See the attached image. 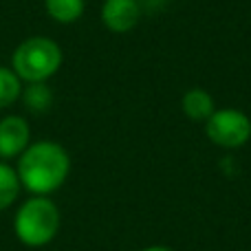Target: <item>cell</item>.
<instances>
[{
  "instance_id": "1",
  "label": "cell",
  "mask_w": 251,
  "mask_h": 251,
  "mask_svg": "<svg viewBox=\"0 0 251 251\" xmlns=\"http://www.w3.org/2000/svg\"><path fill=\"white\" fill-rule=\"evenodd\" d=\"M20 185L33 196H49L66 183L71 156L57 141H33L18 156L16 165Z\"/></svg>"
},
{
  "instance_id": "2",
  "label": "cell",
  "mask_w": 251,
  "mask_h": 251,
  "mask_svg": "<svg viewBox=\"0 0 251 251\" xmlns=\"http://www.w3.org/2000/svg\"><path fill=\"white\" fill-rule=\"evenodd\" d=\"M64 53L53 38L47 35H31L22 40L11 53V69L22 84L49 82L62 69Z\"/></svg>"
},
{
  "instance_id": "3",
  "label": "cell",
  "mask_w": 251,
  "mask_h": 251,
  "mask_svg": "<svg viewBox=\"0 0 251 251\" xmlns=\"http://www.w3.org/2000/svg\"><path fill=\"white\" fill-rule=\"evenodd\" d=\"M60 209L49 196H31L18 207L13 231L26 247H44L57 236Z\"/></svg>"
},
{
  "instance_id": "4",
  "label": "cell",
  "mask_w": 251,
  "mask_h": 251,
  "mask_svg": "<svg viewBox=\"0 0 251 251\" xmlns=\"http://www.w3.org/2000/svg\"><path fill=\"white\" fill-rule=\"evenodd\" d=\"M205 132L214 146L236 150L251 139V119L238 108H216L205 122Z\"/></svg>"
},
{
  "instance_id": "5",
  "label": "cell",
  "mask_w": 251,
  "mask_h": 251,
  "mask_svg": "<svg viewBox=\"0 0 251 251\" xmlns=\"http://www.w3.org/2000/svg\"><path fill=\"white\" fill-rule=\"evenodd\" d=\"M31 143L29 122L20 115H7L0 119V159H18Z\"/></svg>"
},
{
  "instance_id": "6",
  "label": "cell",
  "mask_w": 251,
  "mask_h": 251,
  "mask_svg": "<svg viewBox=\"0 0 251 251\" xmlns=\"http://www.w3.org/2000/svg\"><path fill=\"white\" fill-rule=\"evenodd\" d=\"M100 16L110 33H128L139 25L143 9L139 0H104Z\"/></svg>"
},
{
  "instance_id": "7",
  "label": "cell",
  "mask_w": 251,
  "mask_h": 251,
  "mask_svg": "<svg viewBox=\"0 0 251 251\" xmlns=\"http://www.w3.org/2000/svg\"><path fill=\"white\" fill-rule=\"evenodd\" d=\"M181 110L187 119H192V122L205 124L214 115V110H216V101H214V97L209 95L205 88L196 86V88H190V91L183 93Z\"/></svg>"
},
{
  "instance_id": "8",
  "label": "cell",
  "mask_w": 251,
  "mask_h": 251,
  "mask_svg": "<svg viewBox=\"0 0 251 251\" xmlns=\"http://www.w3.org/2000/svg\"><path fill=\"white\" fill-rule=\"evenodd\" d=\"M86 0H44V11L57 25H73L84 16Z\"/></svg>"
},
{
  "instance_id": "9",
  "label": "cell",
  "mask_w": 251,
  "mask_h": 251,
  "mask_svg": "<svg viewBox=\"0 0 251 251\" xmlns=\"http://www.w3.org/2000/svg\"><path fill=\"white\" fill-rule=\"evenodd\" d=\"M20 100L25 101L26 110H31V113H47L53 104V91L49 88L47 82L25 84Z\"/></svg>"
},
{
  "instance_id": "10",
  "label": "cell",
  "mask_w": 251,
  "mask_h": 251,
  "mask_svg": "<svg viewBox=\"0 0 251 251\" xmlns=\"http://www.w3.org/2000/svg\"><path fill=\"white\" fill-rule=\"evenodd\" d=\"M20 190H22V185H20L16 168L0 161V212H4L7 207H11L16 203Z\"/></svg>"
},
{
  "instance_id": "11",
  "label": "cell",
  "mask_w": 251,
  "mask_h": 251,
  "mask_svg": "<svg viewBox=\"0 0 251 251\" xmlns=\"http://www.w3.org/2000/svg\"><path fill=\"white\" fill-rule=\"evenodd\" d=\"M22 79L13 73L11 66H0V110L13 106L22 95Z\"/></svg>"
},
{
  "instance_id": "12",
  "label": "cell",
  "mask_w": 251,
  "mask_h": 251,
  "mask_svg": "<svg viewBox=\"0 0 251 251\" xmlns=\"http://www.w3.org/2000/svg\"><path fill=\"white\" fill-rule=\"evenodd\" d=\"M141 251H174V249L163 247V245H154V247H146V249H141Z\"/></svg>"
}]
</instances>
